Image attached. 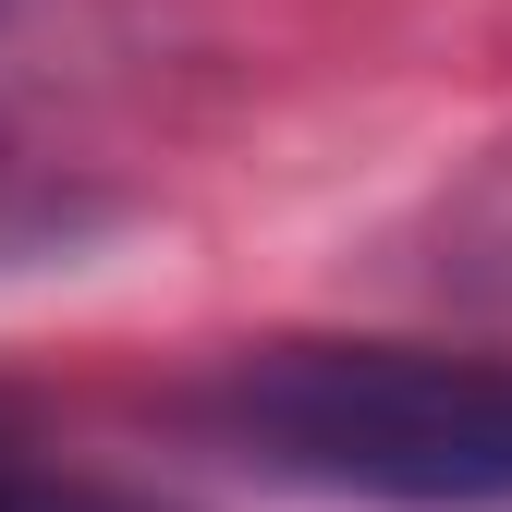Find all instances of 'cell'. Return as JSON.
Returning <instances> with one entry per match:
<instances>
[{
    "label": "cell",
    "mask_w": 512,
    "mask_h": 512,
    "mask_svg": "<svg viewBox=\"0 0 512 512\" xmlns=\"http://www.w3.org/2000/svg\"><path fill=\"white\" fill-rule=\"evenodd\" d=\"M0 512H171V500L110 488V476H74V464L37 439V415L0 391Z\"/></svg>",
    "instance_id": "cell-2"
},
{
    "label": "cell",
    "mask_w": 512,
    "mask_h": 512,
    "mask_svg": "<svg viewBox=\"0 0 512 512\" xmlns=\"http://www.w3.org/2000/svg\"><path fill=\"white\" fill-rule=\"evenodd\" d=\"M196 427L232 464L391 500V512H500L512 500V354L476 342H244Z\"/></svg>",
    "instance_id": "cell-1"
}]
</instances>
